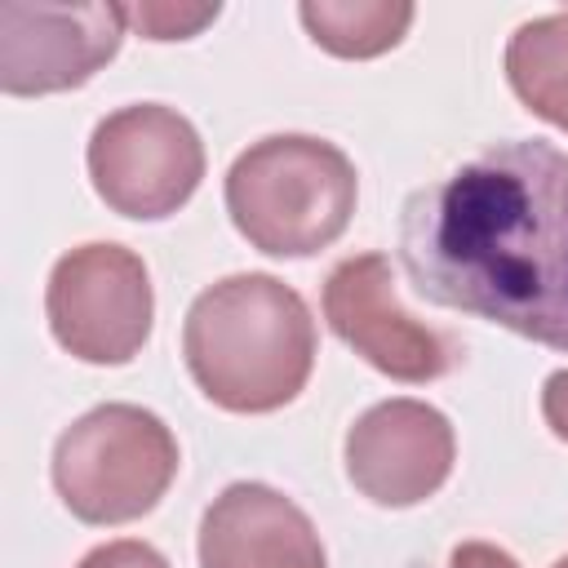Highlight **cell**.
I'll use <instances>...</instances> for the list:
<instances>
[{"instance_id": "cell-1", "label": "cell", "mask_w": 568, "mask_h": 568, "mask_svg": "<svg viewBox=\"0 0 568 568\" xmlns=\"http://www.w3.org/2000/svg\"><path fill=\"white\" fill-rule=\"evenodd\" d=\"M399 262L422 302L568 351V151L510 138L413 191Z\"/></svg>"}, {"instance_id": "cell-2", "label": "cell", "mask_w": 568, "mask_h": 568, "mask_svg": "<svg viewBox=\"0 0 568 568\" xmlns=\"http://www.w3.org/2000/svg\"><path fill=\"white\" fill-rule=\"evenodd\" d=\"M186 373L226 413L293 404L315 368V320L302 293L266 271L209 284L182 324Z\"/></svg>"}, {"instance_id": "cell-3", "label": "cell", "mask_w": 568, "mask_h": 568, "mask_svg": "<svg viewBox=\"0 0 568 568\" xmlns=\"http://www.w3.org/2000/svg\"><path fill=\"white\" fill-rule=\"evenodd\" d=\"M359 200L355 164L311 133H271L244 146L226 173V213L266 257H311L342 240Z\"/></svg>"}, {"instance_id": "cell-4", "label": "cell", "mask_w": 568, "mask_h": 568, "mask_svg": "<svg viewBox=\"0 0 568 568\" xmlns=\"http://www.w3.org/2000/svg\"><path fill=\"white\" fill-rule=\"evenodd\" d=\"M178 439L142 404H98L53 444V488L80 524H133L160 506L178 475Z\"/></svg>"}, {"instance_id": "cell-5", "label": "cell", "mask_w": 568, "mask_h": 568, "mask_svg": "<svg viewBox=\"0 0 568 568\" xmlns=\"http://www.w3.org/2000/svg\"><path fill=\"white\" fill-rule=\"evenodd\" d=\"M84 164L111 213L160 222L195 195L204 178V142L182 111L164 102H133L93 124Z\"/></svg>"}, {"instance_id": "cell-6", "label": "cell", "mask_w": 568, "mask_h": 568, "mask_svg": "<svg viewBox=\"0 0 568 568\" xmlns=\"http://www.w3.org/2000/svg\"><path fill=\"white\" fill-rule=\"evenodd\" d=\"M44 315L53 342L84 364H129L155 320V293L146 262L111 240L62 253L44 284Z\"/></svg>"}, {"instance_id": "cell-7", "label": "cell", "mask_w": 568, "mask_h": 568, "mask_svg": "<svg viewBox=\"0 0 568 568\" xmlns=\"http://www.w3.org/2000/svg\"><path fill=\"white\" fill-rule=\"evenodd\" d=\"M324 320L364 364H373L390 382H435L462 355L448 333L404 311L386 253H359L328 271Z\"/></svg>"}, {"instance_id": "cell-8", "label": "cell", "mask_w": 568, "mask_h": 568, "mask_svg": "<svg viewBox=\"0 0 568 568\" xmlns=\"http://www.w3.org/2000/svg\"><path fill=\"white\" fill-rule=\"evenodd\" d=\"M124 4H0V89L44 98L89 84L124 44Z\"/></svg>"}, {"instance_id": "cell-9", "label": "cell", "mask_w": 568, "mask_h": 568, "mask_svg": "<svg viewBox=\"0 0 568 568\" xmlns=\"http://www.w3.org/2000/svg\"><path fill=\"white\" fill-rule=\"evenodd\" d=\"M342 457L359 497L386 510H408L448 484L457 435L453 422L426 399H382L355 417Z\"/></svg>"}, {"instance_id": "cell-10", "label": "cell", "mask_w": 568, "mask_h": 568, "mask_svg": "<svg viewBox=\"0 0 568 568\" xmlns=\"http://www.w3.org/2000/svg\"><path fill=\"white\" fill-rule=\"evenodd\" d=\"M200 568H328L311 515L280 488L226 484L200 515Z\"/></svg>"}, {"instance_id": "cell-11", "label": "cell", "mask_w": 568, "mask_h": 568, "mask_svg": "<svg viewBox=\"0 0 568 568\" xmlns=\"http://www.w3.org/2000/svg\"><path fill=\"white\" fill-rule=\"evenodd\" d=\"M506 80L532 115L568 133V9L515 27L506 40Z\"/></svg>"}, {"instance_id": "cell-12", "label": "cell", "mask_w": 568, "mask_h": 568, "mask_svg": "<svg viewBox=\"0 0 568 568\" xmlns=\"http://www.w3.org/2000/svg\"><path fill=\"white\" fill-rule=\"evenodd\" d=\"M408 0H302L297 18L306 36L333 58H377L395 49L413 27Z\"/></svg>"}, {"instance_id": "cell-13", "label": "cell", "mask_w": 568, "mask_h": 568, "mask_svg": "<svg viewBox=\"0 0 568 568\" xmlns=\"http://www.w3.org/2000/svg\"><path fill=\"white\" fill-rule=\"evenodd\" d=\"M222 4H124V18L146 40H191L200 36Z\"/></svg>"}, {"instance_id": "cell-14", "label": "cell", "mask_w": 568, "mask_h": 568, "mask_svg": "<svg viewBox=\"0 0 568 568\" xmlns=\"http://www.w3.org/2000/svg\"><path fill=\"white\" fill-rule=\"evenodd\" d=\"M75 568H169V559L138 537H120V541H102L93 546Z\"/></svg>"}, {"instance_id": "cell-15", "label": "cell", "mask_w": 568, "mask_h": 568, "mask_svg": "<svg viewBox=\"0 0 568 568\" xmlns=\"http://www.w3.org/2000/svg\"><path fill=\"white\" fill-rule=\"evenodd\" d=\"M541 417H546L550 435L568 444V368L546 377V386H541Z\"/></svg>"}, {"instance_id": "cell-16", "label": "cell", "mask_w": 568, "mask_h": 568, "mask_svg": "<svg viewBox=\"0 0 568 568\" xmlns=\"http://www.w3.org/2000/svg\"><path fill=\"white\" fill-rule=\"evenodd\" d=\"M448 568H519L510 550L493 546V541H462L448 555Z\"/></svg>"}, {"instance_id": "cell-17", "label": "cell", "mask_w": 568, "mask_h": 568, "mask_svg": "<svg viewBox=\"0 0 568 568\" xmlns=\"http://www.w3.org/2000/svg\"><path fill=\"white\" fill-rule=\"evenodd\" d=\"M550 568H568V555H564V559H555V564H550Z\"/></svg>"}]
</instances>
